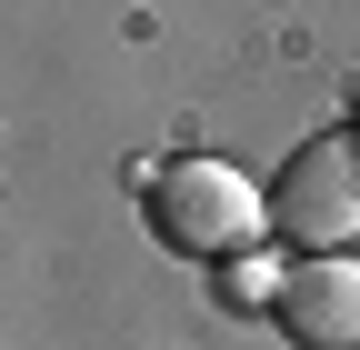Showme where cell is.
<instances>
[{
    "mask_svg": "<svg viewBox=\"0 0 360 350\" xmlns=\"http://www.w3.org/2000/svg\"><path fill=\"white\" fill-rule=\"evenodd\" d=\"M141 190H150V231L191 260H250V240L270 231V190H250L231 160H170Z\"/></svg>",
    "mask_w": 360,
    "mask_h": 350,
    "instance_id": "cell-1",
    "label": "cell"
},
{
    "mask_svg": "<svg viewBox=\"0 0 360 350\" xmlns=\"http://www.w3.org/2000/svg\"><path fill=\"white\" fill-rule=\"evenodd\" d=\"M270 231L300 240L310 260L360 231V130H310V141L270 170Z\"/></svg>",
    "mask_w": 360,
    "mask_h": 350,
    "instance_id": "cell-2",
    "label": "cell"
},
{
    "mask_svg": "<svg viewBox=\"0 0 360 350\" xmlns=\"http://www.w3.org/2000/svg\"><path fill=\"white\" fill-rule=\"evenodd\" d=\"M270 320L300 350H360V260H340V250L300 260L281 280V300H270Z\"/></svg>",
    "mask_w": 360,
    "mask_h": 350,
    "instance_id": "cell-3",
    "label": "cell"
},
{
    "mask_svg": "<svg viewBox=\"0 0 360 350\" xmlns=\"http://www.w3.org/2000/svg\"><path fill=\"white\" fill-rule=\"evenodd\" d=\"M281 260H231V300H240V311H270V300H281Z\"/></svg>",
    "mask_w": 360,
    "mask_h": 350,
    "instance_id": "cell-4",
    "label": "cell"
}]
</instances>
